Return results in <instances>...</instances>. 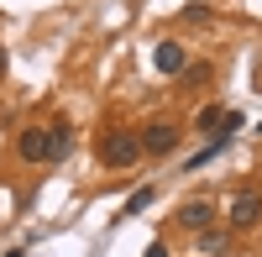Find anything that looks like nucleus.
<instances>
[{"mask_svg":"<svg viewBox=\"0 0 262 257\" xmlns=\"http://www.w3.org/2000/svg\"><path fill=\"white\" fill-rule=\"evenodd\" d=\"M6 257H27V252H6Z\"/></svg>","mask_w":262,"mask_h":257,"instance_id":"obj_15","label":"nucleus"},{"mask_svg":"<svg viewBox=\"0 0 262 257\" xmlns=\"http://www.w3.org/2000/svg\"><path fill=\"white\" fill-rule=\"evenodd\" d=\"M142 257H168V242H152V247H147Z\"/></svg>","mask_w":262,"mask_h":257,"instance_id":"obj_13","label":"nucleus"},{"mask_svg":"<svg viewBox=\"0 0 262 257\" xmlns=\"http://www.w3.org/2000/svg\"><path fill=\"white\" fill-rule=\"evenodd\" d=\"M69 147H74V126H69V121H53V126H48V158H42V163H63V158H69Z\"/></svg>","mask_w":262,"mask_h":257,"instance_id":"obj_5","label":"nucleus"},{"mask_svg":"<svg viewBox=\"0 0 262 257\" xmlns=\"http://www.w3.org/2000/svg\"><path fill=\"white\" fill-rule=\"evenodd\" d=\"M179 79H184V84H200V79H210V69H205V63H184Z\"/></svg>","mask_w":262,"mask_h":257,"instance_id":"obj_11","label":"nucleus"},{"mask_svg":"<svg viewBox=\"0 0 262 257\" xmlns=\"http://www.w3.org/2000/svg\"><path fill=\"white\" fill-rule=\"evenodd\" d=\"M147 205H152V189H137V195H131V200L121 205V216H142Z\"/></svg>","mask_w":262,"mask_h":257,"instance_id":"obj_10","label":"nucleus"},{"mask_svg":"<svg viewBox=\"0 0 262 257\" xmlns=\"http://www.w3.org/2000/svg\"><path fill=\"white\" fill-rule=\"evenodd\" d=\"M152 63H158V74H184V48L179 42H158V53H152Z\"/></svg>","mask_w":262,"mask_h":257,"instance_id":"obj_6","label":"nucleus"},{"mask_svg":"<svg viewBox=\"0 0 262 257\" xmlns=\"http://www.w3.org/2000/svg\"><path fill=\"white\" fill-rule=\"evenodd\" d=\"M200 257H226V231H205L200 237Z\"/></svg>","mask_w":262,"mask_h":257,"instance_id":"obj_8","label":"nucleus"},{"mask_svg":"<svg viewBox=\"0 0 262 257\" xmlns=\"http://www.w3.org/2000/svg\"><path fill=\"white\" fill-rule=\"evenodd\" d=\"M6 63H11V58H6V48H0V74H6Z\"/></svg>","mask_w":262,"mask_h":257,"instance_id":"obj_14","label":"nucleus"},{"mask_svg":"<svg viewBox=\"0 0 262 257\" xmlns=\"http://www.w3.org/2000/svg\"><path fill=\"white\" fill-rule=\"evenodd\" d=\"M179 221H184L189 231H210V221H215V210H210L205 200H189V205L179 210Z\"/></svg>","mask_w":262,"mask_h":257,"instance_id":"obj_7","label":"nucleus"},{"mask_svg":"<svg viewBox=\"0 0 262 257\" xmlns=\"http://www.w3.org/2000/svg\"><path fill=\"white\" fill-rule=\"evenodd\" d=\"M221 147H226V137H215V142H210V147H205V153H200V158H189V168H205V163H210V158H215V153H221Z\"/></svg>","mask_w":262,"mask_h":257,"instance_id":"obj_12","label":"nucleus"},{"mask_svg":"<svg viewBox=\"0 0 262 257\" xmlns=\"http://www.w3.org/2000/svg\"><path fill=\"white\" fill-rule=\"evenodd\" d=\"M221 116H226V111H215V105H205V111L194 116V132H221Z\"/></svg>","mask_w":262,"mask_h":257,"instance_id":"obj_9","label":"nucleus"},{"mask_svg":"<svg viewBox=\"0 0 262 257\" xmlns=\"http://www.w3.org/2000/svg\"><path fill=\"white\" fill-rule=\"evenodd\" d=\"M173 147H179V126H173V121H147V132H142V153L168 158Z\"/></svg>","mask_w":262,"mask_h":257,"instance_id":"obj_2","label":"nucleus"},{"mask_svg":"<svg viewBox=\"0 0 262 257\" xmlns=\"http://www.w3.org/2000/svg\"><path fill=\"white\" fill-rule=\"evenodd\" d=\"M16 153L27 163H42V158H48V126H27V132L16 137Z\"/></svg>","mask_w":262,"mask_h":257,"instance_id":"obj_4","label":"nucleus"},{"mask_svg":"<svg viewBox=\"0 0 262 257\" xmlns=\"http://www.w3.org/2000/svg\"><path fill=\"white\" fill-rule=\"evenodd\" d=\"M142 158V137H131V132H105L100 137V163L105 168H131Z\"/></svg>","mask_w":262,"mask_h":257,"instance_id":"obj_1","label":"nucleus"},{"mask_svg":"<svg viewBox=\"0 0 262 257\" xmlns=\"http://www.w3.org/2000/svg\"><path fill=\"white\" fill-rule=\"evenodd\" d=\"M257 221H262V195H252V189H247V195H236V200H231V226L247 231V226H257Z\"/></svg>","mask_w":262,"mask_h":257,"instance_id":"obj_3","label":"nucleus"}]
</instances>
